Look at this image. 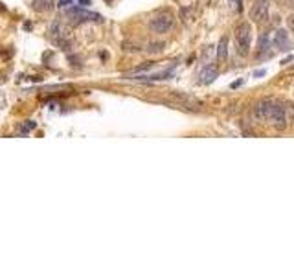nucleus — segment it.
I'll return each instance as SVG.
<instances>
[{
    "label": "nucleus",
    "mask_w": 294,
    "mask_h": 276,
    "mask_svg": "<svg viewBox=\"0 0 294 276\" xmlns=\"http://www.w3.org/2000/svg\"><path fill=\"white\" fill-rule=\"evenodd\" d=\"M250 45H252V26L249 23H241L235 28V50L241 57H247L250 54Z\"/></svg>",
    "instance_id": "f257e3e1"
},
{
    "label": "nucleus",
    "mask_w": 294,
    "mask_h": 276,
    "mask_svg": "<svg viewBox=\"0 0 294 276\" xmlns=\"http://www.w3.org/2000/svg\"><path fill=\"white\" fill-rule=\"evenodd\" d=\"M173 26H175V17L173 13H169V11L157 13V15L149 21V28H151V31H155V33H167V31L173 30Z\"/></svg>",
    "instance_id": "f03ea898"
},
{
    "label": "nucleus",
    "mask_w": 294,
    "mask_h": 276,
    "mask_svg": "<svg viewBox=\"0 0 294 276\" xmlns=\"http://www.w3.org/2000/svg\"><path fill=\"white\" fill-rule=\"evenodd\" d=\"M269 122L276 127V129H285L287 127V111L283 105L279 103H272L271 115H269Z\"/></svg>",
    "instance_id": "7ed1b4c3"
},
{
    "label": "nucleus",
    "mask_w": 294,
    "mask_h": 276,
    "mask_svg": "<svg viewBox=\"0 0 294 276\" xmlns=\"http://www.w3.org/2000/svg\"><path fill=\"white\" fill-rule=\"evenodd\" d=\"M250 19L254 23H265L269 19V0H257L250 9Z\"/></svg>",
    "instance_id": "20e7f679"
},
{
    "label": "nucleus",
    "mask_w": 294,
    "mask_h": 276,
    "mask_svg": "<svg viewBox=\"0 0 294 276\" xmlns=\"http://www.w3.org/2000/svg\"><path fill=\"white\" fill-rule=\"evenodd\" d=\"M271 109H272V101L269 100L257 101L256 105H254V116H256V120L267 122V120H269V115H271Z\"/></svg>",
    "instance_id": "39448f33"
},
{
    "label": "nucleus",
    "mask_w": 294,
    "mask_h": 276,
    "mask_svg": "<svg viewBox=\"0 0 294 276\" xmlns=\"http://www.w3.org/2000/svg\"><path fill=\"white\" fill-rule=\"evenodd\" d=\"M67 15H70L72 19H76V21H101V15L98 13H90V11H83V9H77V8H72L67 11Z\"/></svg>",
    "instance_id": "423d86ee"
},
{
    "label": "nucleus",
    "mask_w": 294,
    "mask_h": 276,
    "mask_svg": "<svg viewBox=\"0 0 294 276\" xmlns=\"http://www.w3.org/2000/svg\"><path fill=\"white\" fill-rule=\"evenodd\" d=\"M173 74H175L173 69H166L160 70V72H155V74H140L138 79H143V81H162V79H169Z\"/></svg>",
    "instance_id": "0eeeda50"
},
{
    "label": "nucleus",
    "mask_w": 294,
    "mask_h": 276,
    "mask_svg": "<svg viewBox=\"0 0 294 276\" xmlns=\"http://www.w3.org/2000/svg\"><path fill=\"white\" fill-rule=\"evenodd\" d=\"M219 76V69L217 65H206L201 72V83L203 85H210L211 81H215V77Z\"/></svg>",
    "instance_id": "6e6552de"
},
{
    "label": "nucleus",
    "mask_w": 294,
    "mask_h": 276,
    "mask_svg": "<svg viewBox=\"0 0 294 276\" xmlns=\"http://www.w3.org/2000/svg\"><path fill=\"white\" fill-rule=\"evenodd\" d=\"M272 45L276 46L278 50H287V46H289V33L287 30H276L274 31V37H272Z\"/></svg>",
    "instance_id": "1a4fd4ad"
},
{
    "label": "nucleus",
    "mask_w": 294,
    "mask_h": 276,
    "mask_svg": "<svg viewBox=\"0 0 294 276\" xmlns=\"http://www.w3.org/2000/svg\"><path fill=\"white\" fill-rule=\"evenodd\" d=\"M271 43H272L271 35H269V33H261L259 43H257V54H259V55L267 54V52L271 50Z\"/></svg>",
    "instance_id": "9d476101"
},
{
    "label": "nucleus",
    "mask_w": 294,
    "mask_h": 276,
    "mask_svg": "<svg viewBox=\"0 0 294 276\" xmlns=\"http://www.w3.org/2000/svg\"><path fill=\"white\" fill-rule=\"evenodd\" d=\"M226 57H228V39L223 37L217 45V59H219V63H225L226 61Z\"/></svg>",
    "instance_id": "9b49d317"
},
{
    "label": "nucleus",
    "mask_w": 294,
    "mask_h": 276,
    "mask_svg": "<svg viewBox=\"0 0 294 276\" xmlns=\"http://www.w3.org/2000/svg\"><path fill=\"white\" fill-rule=\"evenodd\" d=\"M53 8V0H35V9L46 11V9Z\"/></svg>",
    "instance_id": "f8f14e48"
},
{
    "label": "nucleus",
    "mask_w": 294,
    "mask_h": 276,
    "mask_svg": "<svg viewBox=\"0 0 294 276\" xmlns=\"http://www.w3.org/2000/svg\"><path fill=\"white\" fill-rule=\"evenodd\" d=\"M230 6H232V9H235L239 13L241 11V0H230Z\"/></svg>",
    "instance_id": "ddd939ff"
},
{
    "label": "nucleus",
    "mask_w": 294,
    "mask_h": 276,
    "mask_svg": "<svg viewBox=\"0 0 294 276\" xmlns=\"http://www.w3.org/2000/svg\"><path fill=\"white\" fill-rule=\"evenodd\" d=\"M287 28H289V30L294 33V13H293V15L287 17Z\"/></svg>",
    "instance_id": "4468645a"
},
{
    "label": "nucleus",
    "mask_w": 294,
    "mask_h": 276,
    "mask_svg": "<svg viewBox=\"0 0 294 276\" xmlns=\"http://www.w3.org/2000/svg\"><path fill=\"white\" fill-rule=\"evenodd\" d=\"M164 48V45L162 43H158V45H151V48H149V52H160Z\"/></svg>",
    "instance_id": "2eb2a0df"
},
{
    "label": "nucleus",
    "mask_w": 294,
    "mask_h": 276,
    "mask_svg": "<svg viewBox=\"0 0 294 276\" xmlns=\"http://www.w3.org/2000/svg\"><path fill=\"white\" fill-rule=\"evenodd\" d=\"M72 4V0H61L59 6H63V8H67V6H70Z\"/></svg>",
    "instance_id": "dca6fc26"
},
{
    "label": "nucleus",
    "mask_w": 294,
    "mask_h": 276,
    "mask_svg": "<svg viewBox=\"0 0 294 276\" xmlns=\"http://www.w3.org/2000/svg\"><path fill=\"white\" fill-rule=\"evenodd\" d=\"M267 74V70H257V72H254V76L256 77H261V76H265Z\"/></svg>",
    "instance_id": "f3484780"
},
{
    "label": "nucleus",
    "mask_w": 294,
    "mask_h": 276,
    "mask_svg": "<svg viewBox=\"0 0 294 276\" xmlns=\"http://www.w3.org/2000/svg\"><path fill=\"white\" fill-rule=\"evenodd\" d=\"M79 2H81L83 6H89V4H90V0H79Z\"/></svg>",
    "instance_id": "a211bd4d"
},
{
    "label": "nucleus",
    "mask_w": 294,
    "mask_h": 276,
    "mask_svg": "<svg viewBox=\"0 0 294 276\" xmlns=\"http://www.w3.org/2000/svg\"><path fill=\"white\" fill-rule=\"evenodd\" d=\"M241 83H243V81H235V83H232V89H235V87H239Z\"/></svg>",
    "instance_id": "6ab92c4d"
},
{
    "label": "nucleus",
    "mask_w": 294,
    "mask_h": 276,
    "mask_svg": "<svg viewBox=\"0 0 294 276\" xmlns=\"http://www.w3.org/2000/svg\"><path fill=\"white\" fill-rule=\"evenodd\" d=\"M291 4H293V6H294V0H291Z\"/></svg>",
    "instance_id": "aec40b11"
}]
</instances>
